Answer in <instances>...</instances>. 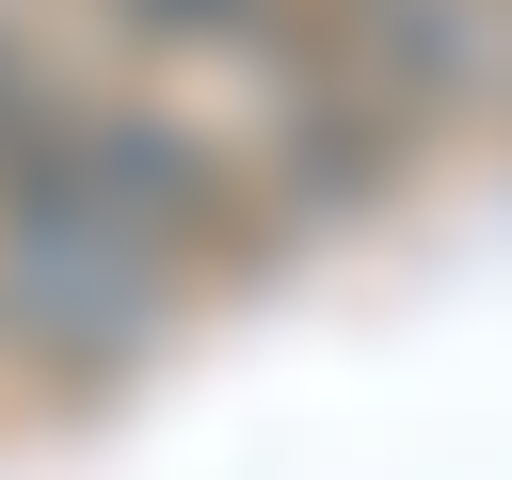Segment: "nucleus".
Instances as JSON below:
<instances>
[{
    "label": "nucleus",
    "instance_id": "nucleus-3",
    "mask_svg": "<svg viewBox=\"0 0 512 480\" xmlns=\"http://www.w3.org/2000/svg\"><path fill=\"white\" fill-rule=\"evenodd\" d=\"M320 32L416 112V128H464L512 96V0H320Z\"/></svg>",
    "mask_w": 512,
    "mask_h": 480
},
{
    "label": "nucleus",
    "instance_id": "nucleus-2",
    "mask_svg": "<svg viewBox=\"0 0 512 480\" xmlns=\"http://www.w3.org/2000/svg\"><path fill=\"white\" fill-rule=\"evenodd\" d=\"M96 16H112L144 64H176V80H208V96L240 112V160H256L272 224L384 208L400 160L432 144V128L320 32V0H96Z\"/></svg>",
    "mask_w": 512,
    "mask_h": 480
},
{
    "label": "nucleus",
    "instance_id": "nucleus-1",
    "mask_svg": "<svg viewBox=\"0 0 512 480\" xmlns=\"http://www.w3.org/2000/svg\"><path fill=\"white\" fill-rule=\"evenodd\" d=\"M272 224L256 160L224 128L64 64L32 16H0V336L64 384L144 368V336Z\"/></svg>",
    "mask_w": 512,
    "mask_h": 480
}]
</instances>
